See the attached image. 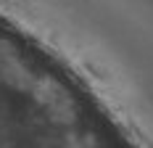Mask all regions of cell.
<instances>
[{
  "instance_id": "obj_1",
  "label": "cell",
  "mask_w": 153,
  "mask_h": 148,
  "mask_svg": "<svg viewBox=\"0 0 153 148\" xmlns=\"http://www.w3.org/2000/svg\"><path fill=\"white\" fill-rule=\"evenodd\" d=\"M0 148H19V146H16V143H11L8 138H3V135H0Z\"/></svg>"
}]
</instances>
